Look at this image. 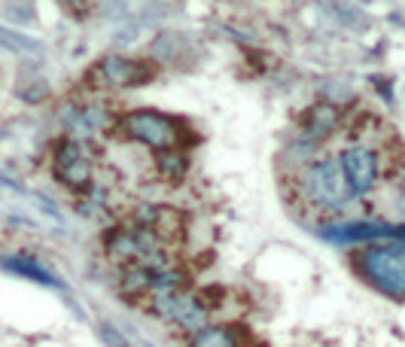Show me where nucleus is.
Here are the masks:
<instances>
[{
  "label": "nucleus",
  "instance_id": "nucleus-1",
  "mask_svg": "<svg viewBox=\"0 0 405 347\" xmlns=\"http://www.w3.org/2000/svg\"><path fill=\"white\" fill-rule=\"evenodd\" d=\"M363 274L390 299H405V241L372 244L360 256Z\"/></svg>",
  "mask_w": 405,
  "mask_h": 347
},
{
  "label": "nucleus",
  "instance_id": "nucleus-2",
  "mask_svg": "<svg viewBox=\"0 0 405 347\" xmlns=\"http://www.w3.org/2000/svg\"><path fill=\"white\" fill-rule=\"evenodd\" d=\"M299 186H302V198H308L314 207H323V210H338L353 195L348 180H344L338 159L314 161V165L302 174Z\"/></svg>",
  "mask_w": 405,
  "mask_h": 347
},
{
  "label": "nucleus",
  "instance_id": "nucleus-3",
  "mask_svg": "<svg viewBox=\"0 0 405 347\" xmlns=\"http://www.w3.org/2000/svg\"><path fill=\"white\" fill-rule=\"evenodd\" d=\"M338 165L344 171V180L353 195H369L375 192V186L381 183L384 177V161H381V152L369 147V144H350L341 149L338 156Z\"/></svg>",
  "mask_w": 405,
  "mask_h": 347
},
{
  "label": "nucleus",
  "instance_id": "nucleus-4",
  "mask_svg": "<svg viewBox=\"0 0 405 347\" xmlns=\"http://www.w3.org/2000/svg\"><path fill=\"white\" fill-rule=\"evenodd\" d=\"M122 128L125 135H131L135 140H140V144L153 147V149H180V131L171 119L159 116V113H149V110H144V113H128L122 116Z\"/></svg>",
  "mask_w": 405,
  "mask_h": 347
},
{
  "label": "nucleus",
  "instance_id": "nucleus-5",
  "mask_svg": "<svg viewBox=\"0 0 405 347\" xmlns=\"http://www.w3.org/2000/svg\"><path fill=\"white\" fill-rule=\"evenodd\" d=\"M156 311L161 317L180 320L186 329H201V326H205V311L195 305V299H192V295H180L174 290L156 295Z\"/></svg>",
  "mask_w": 405,
  "mask_h": 347
},
{
  "label": "nucleus",
  "instance_id": "nucleus-6",
  "mask_svg": "<svg viewBox=\"0 0 405 347\" xmlns=\"http://www.w3.org/2000/svg\"><path fill=\"white\" fill-rule=\"evenodd\" d=\"M98 74L107 79L110 86H137V83H147V74H149V67L147 64H140V61H131V58H107L104 64L98 67Z\"/></svg>",
  "mask_w": 405,
  "mask_h": 347
},
{
  "label": "nucleus",
  "instance_id": "nucleus-7",
  "mask_svg": "<svg viewBox=\"0 0 405 347\" xmlns=\"http://www.w3.org/2000/svg\"><path fill=\"white\" fill-rule=\"evenodd\" d=\"M55 168H58V174H62V180L70 183V186H83V183H89V177H92V165H89V159L74 144L58 152V165Z\"/></svg>",
  "mask_w": 405,
  "mask_h": 347
},
{
  "label": "nucleus",
  "instance_id": "nucleus-8",
  "mask_svg": "<svg viewBox=\"0 0 405 347\" xmlns=\"http://www.w3.org/2000/svg\"><path fill=\"white\" fill-rule=\"evenodd\" d=\"M311 119H314V125H311L314 135H329V131L338 125V110L329 104H320V107H314Z\"/></svg>",
  "mask_w": 405,
  "mask_h": 347
},
{
  "label": "nucleus",
  "instance_id": "nucleus-9",
  "mask_svg": "<svg viewBox=\"0 0 405 347\" xmlns=\"http://www.w3.org/2000/svg\"><path fill=\"white\" fill-rule=\"evenodd\" d=\"M192 347H235V339L222 329H205Z\"/></svg>",
  "mask_w": 405,
  "mask_h": 347
},
{
  "label": "nucleus",
  "instance_id": "nucleus-10",
  "mask_svg": "<svg viewBox=\"0 0 405 347\" xmlns=\"http://www.w3.org/2000/svg\"><path fill=\"white\" fill-rule=\"evenodd\" d=\"M6 265H9V268H18V274H28V278H34L40 283H52V287H58V280L49 278L43 268H34V265H28V262H6Z\"/></svg>",
  "mask_w": 405,
  "mask_h": 347
}]
</instances>
